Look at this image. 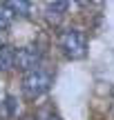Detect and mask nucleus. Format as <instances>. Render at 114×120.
Wrapping results in <instances>:
<instances>
[{"mask_svg":"<svg viewBox=\"0 0 114 120\" xmlns=\"http://www.w3.org/2000/svg\"><path fill=\"white\" fill-rule=\"evenodd\" d=\"M69 9V2H65V0H54V2H47V7H45V13H47V18L52 22H61L63 13Z\"/></svg>","mask_w":114,"mask_h":120,"instance_id":"nucleus-4","label":"nucleus"},{"mask_svg":"<svg viewBox=\"0 0 114 120\" xmlns=\"http://www.w3.org/2000/svg\"><path fill=\"white\" fill-rule=\"evenodd\" d=\"M49 87H52V73L40 67L34 69V71H27L25 78H22V94L27 98H38Z\"/></svg>","mask_w":114,"mask_h":120,"instance_id":"nucleus-1","label":"nucleus"},{"mask_svg":"<svg viewBox=\"0 0 114 120\" xmlns=\"http://www.w3.org/2000/svg\"><path fill=\"white\" fill-rule=\"evenodd\" d=\"M58 42H61V49L65 51V56L72 58V60H78V58H83L87 53L85 36L78 29H65L61 34V38H58Z\"/></svg>","mask_w":114,"mask_h":120,"instance_id":"nucleus-2","label":"nucleus"},{"mask_svg":"<svg viewBox=\"0 0 114 120\" xmlns=\"http://www.w3.org/2000/svg\"><path fill=\"white\" fill-rule=\"evenodd\" d=\"M13 18H16V13L9 7V2H0V29H9Z\"/></svg>","mask_w":114,"mask_h":120,"instance_id":"nucleus-7","label":"nucleus"},{"mask_svg":"<svg viewBox=\"0 0 114 120\" xmlns=\"http://www.w3.org/2000/svg\"><path fill=\"white\" fill-rule=\"evenodd\" d=\"M16 116V98L7 96V98L0 102V120H9Z\"/></svg>","mask_w":114,"mask_h":120,"instance_id":"nucleus-6","label":"nucleus"},{"mask_svg":"<svg viewBox=\"0 0 114 120\" xmlns=\"http://www.w3.org/2000/svg\"><path fill=\"white\" fill-rule=\"evenodd\" d=\"M40 64V49L38 47H22L16 49V56H13V67L20 69V71H34Z\"/></svg>","mask_w":114,"mask_h":120,"instance_id":"nucleus-3","label":"nucleus"},{"mask_svg":"<svg viewBox=\"0 0 114 120\" xmlns=\"http://www.w3.org/2000/svg\"><path fill=\"white\" fill-rule=\"evenodd\" d=\"M13 56H16V49L11 45H0V71L13 69Z\"/></svg>","mask_w":114,"mask_h":120,"instance_id":"nucleus-5","label":"nucleus"},{"mask_svg":"<svg viewBox=\"0 0 114 120\" xmlns=\"http://www.w3.org/2000/svg\"><path fill=\"white\" fill-rule=\"evenodd\" d=\"M38 120H61V116L54 113L52 109H43V111L38 113Z\"/></svg>","mask_w":114,"mask_h":120,"instance_id":"nucleus-9","label":"nucleus"},{"mask_svg":"<svg viewBox=\"0 0 114 120\" xmlns=\"http://www.w3.org/2000/svg\"><path fill=\"white\" fill-rule=\"evenodd\" d=\"M22 120H34V118H22Z\"/></svg>","mask_w":114,"mask_h":120,"instance_id":"nucleus-10","label":"nucleus"},{"mask_svg":"<svg viewBox=\"0 0 114 120\" xmlns=\"http://www.w3.org/2000/svg\"><path fill=\"white\" fill-rule=\"evenodd\" d=\"M9 7L13 9V13H16V16H29L31 4H29V2H22V0H18V2H9Z\"/></svg>","mask_w":114,"mask_h":120,"instance_id":"nucleus-8","label":"nucleus"}]
</instances>
